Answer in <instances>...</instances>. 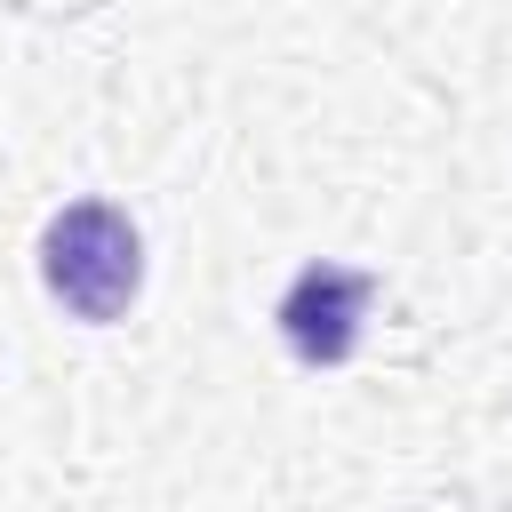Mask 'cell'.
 Listing matches in <instances>:
<instances>
[{"label": "cell", "instance_id": "obj_1", "mask_svg": "<svg viewBox=\"0 0 512 512\" xmlns=\"http://www.w3.org/2000/svg\"><path fill=\"white\" fill-rule=\"evenodd\" d=\"M40 280L64 312L80 320H120L136 304V280H144V240L128 224V208L112 200H72L48 216L40 232Z\"/></svg>", "mask_w": 512, "mask_h": 512}, {"label": "cell", "instance_id": "obj_2", "mask_svg": "<svg viewBox=\"0 0 512 512\" xmlns=\"http://www.w3.org/2000/svg\"><path fill=\"white\" fill-rule=\"evenodd\" d=\"M368 296H376L368 272H352V264H304V272L288 280V296H280V336H288V352L312 360V368L352 360L360 320H368Z\"/></svg>", "mask_w": 512, "mask_h": 512}]
</instances>
